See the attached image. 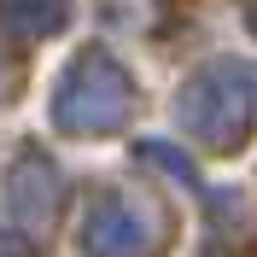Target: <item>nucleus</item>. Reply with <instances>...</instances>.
<instances>
[{"label": "nucleus", "mask_w": 257, "mask_h": 257, "mask_svg": "<svg viewBox=\"0 0 257 257\" xmlns=\"http://www.w3.org/2000/svg\"><path fill=\"white\" fill-rule=\"evenodd\" d=\"M176 117L205 146H240L251 117H257V76L245 64H210L181 88Z\"/></svg>", "instance_id": "f257e3e1"}, {"label": "nucleus", "mask_w": 257, "mask_h": 257, "mask_svg": "<svg viewBox=\"0 0 257 257\" xmlns=\"http://www.w3.org/2000/svg\"><path fill=\"white\" fill-rule=\"evenodd\" d=\"M158 245V210L135 199V193H105L88 210L82 228V251L88 257H146Z\"/></svg>", "instance_id": "7ed1b4c3"}, {"label": "nucleus", "mask_w": 257, "mask_h": 257, "mask_svg": "<svg viewBox=\"0 0 257 257\" xmlns=\"http://www.w3.org/2000/svg\"><path fill=\"white\" fill-rule=\"evenodd\" d=\"M123 111H128V76L105 53H82L53 94V123L76 128V135H99V128L123 123Z\"/></svg>", "instance_id": "f03ea898"}]
</instances>
